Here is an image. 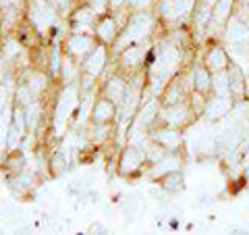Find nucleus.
Returning a JSON list of instances; mask_svg holds the SVG:
<instances>
[{"label": "nucleus", "instance_id": "34", "mask_svg": "<svg viewBox=\"0 0 249 235\" xmlns=\"http://www.w3.org/2000/svg\"><path fill=\"white\" fill-rule=\"evenodd\" d=\"M4 2H6V0H4ZM9 2H13V0H9Z\"/></svg>", "mask_w": 249, "mask_h": 235}, {"label": "nucleus", "instance_id": "5", "mask_svg": "<svg viewBox=\"0 0 249 235\" xmlns=\"http://www.w3.org/2000/svg\"><path fill=\"white\" fill-rule=\"evenodd\" d=\"M191 6L193 0H166L162 4V11H164L166 17H185L191 11Z\"/></svg>", "mask_w": 249, "mask_h": 235}, {"label": "nucleus", "instance_id": "21", "mask_svg": "<svg viewBox=\"0 0 249 235\" xmlns=\"http://www.w3.org/2000/svg\"><path fill=\"white\" fill-rule=\"evenodd\" d=\"M124 94V88H123V83L119 79H114L110 81V85H108V96H110L112 100H119L121 96Z\"/></svg>", "mask_w": 249, "mask_h": 235}, {"label": "nucleus", "instance_id": "18", "mask_svg": "<svg viewBox=\"0 0 249 235\" xmlns=\"http://www.w3.org/2000/svg\"><path fill=\"white\" fill-rule=\"evenodd\" d=\"M216 90L220 96H227L229 94V75L227 73H218L216 75Z\"/></svg>", "mask_w": 249, "mask_h": 235}, {"label": "nucleus", "instance_id": "14", "mask_svg": "<svg viewBox=\"0 0 249 235\" xmlns=\"http://www.w3.org/2000/svg\"><path fill=\"white\" fill-rule=\"evenodd\" d=\"M156 139L162 142L164 146H175V144H178V133L177 131H160V133H156Z\"/></svg>", "mask_w": 249, "mask_h": 235}, {"label": "nucleus", "instance_id": "12", "mask_svg": "<svg viewBox=\"0 0 249 235\" xmlns=\"http://www.w3.org/2000/svg\"><path fill=\"white\" fill-rule=\"evenodd\" d=\"M93 17H96V15H93V11H79L77 13V17H75V21H77V29L79 31H83V29H88V25H91L93 23Z\"/></svg>", "mask_w": 249, "mask_h": 235}, {"label": "nucleus", "instance_id": "6", "mask_svg": "<svg viewBox=\"0 0 249 235\" xmlns=\"http://www.w3.org/2000/svg\"><path fill=\"white\" fill-rule=\"evenodd\" d=\"M229 42L232 44V46H241L243 44L247 38H249V31H247V27L243 25V23H239V21H232L231 25H229Z\"/></svg>", "mask_w": 249, "mask_h": 235}, {"label": "nucleus", "instance_id": "17", "mask_svg": "<svg viewBox=\"0 0 249 235\" xmlns=\"http://www.w3.org/2000/svg\"><path fill=\"white\" fill-rule=\"evenodd\" d=\"M100 36H102V40L106 42H110L112 38H114V21H104L102 25H100Z\"/></svg>", "mask_w": 249, "mask_h": 235}, {"label": "nucleus", "instance_id": "1", "mask_svg": "<svg viewBox=\"0 0 249 235\" xmlns=\"http://www.w3.org/2000/svg\"><path fill=\"white\" fill-rule=\"evenodd\" d=\"M150 27H152V19L147 17V15H135L133 21H131V23H129V27H127V34L121 38L119 48H124V46L131 44V42L142 40L143 36H147Z\"/></svg>", "mask_w": 249, "mask_h": 235}, {"label": "nucleus", "instance_id": "29", "mask_svg": "<svg viewBox=\"0 0 249 235\" xmlns=\"http://www.w3.org/2000/svg\"><path fill=\"white\" fill-rule=\"evenodd\" d=\"M93 6L96 11H104V0H93Z\"/></svg>", "mask_w": 249, "mask_h": 235}, {"label": "nucleus", "instance_id": "35", "mask_svg": "<svg viewBox=\"0 0 249 235\" xmlns=\"http://www.w3.org/2000/svg\"><path fill=\"white\" fill-rule=\"evenodd\" d=\"M247 88H249V81H247Z\"/></svg>", "mask_w": 249, "mask_h": 235}, {"label": "nucleus", "instance_id": "4", "mask_svg": "<svg viewBox=\"0 0 249 235\" xmlns=\"http://www.w3.org/2000/svg\"><path fill=\"white\" fill-rule=\"evenodd\" d=\"M177 62H178V54L175 48H166L160 52V59L154 67V73H160V77H166L170 71L177 69Z\"/></svg>", "mask_w": 249, "mask_h": 235}, {"label": "nucleus", "instance_id": "24", "mask_svg": "<svg viewBox=\"0 0 249 235\" xmlns=\"http://www.w3.org/2000/svg\"><path fill=\"white\" fill-rule=\"evenodd\" d=\"M197 85H199L201 90H206L208 85H210V79H208V75H206L204 71H201V69L197 71Z\"/></svg>", "mask_w": 249, "mask_h": 235}, {"label": "nucleus", "instance_id": "26", "mask_svg": "<svg viewBox=\"0 0 249 235\" xmlns=\"http://www.w3.org/2000/svg\"><path fill=\"white\" fill-rule=\"evenodd\" d=\"M206 19H210L208 4H204V6H201V9H199V17H197V23H199V25H204V23H206Z\"/></svg>", "mask_w": 249, "mask_h": 235}, {"label": "nucleus", "instance_id": "9", "mask_svg": "<svg viewBox=\"0 0 249 235\" xmlns=\"http://www.w3.org/2000/svg\"><path fill=\"white\" fill-rule=\"evenodd\" d=\"M102 67H104V48H98L91 54V59L88 60V71H89V75H98L102 71Z\"/></svg>", "mask_w": 249, "mask_h": 235}, {"label": "nucleus", "instance_id": "7", "mask_svg": "<svg viewBox=\"0 0 249 235\" xmlns=\"http://www.w3.org/2000/svg\"><path fill=\"white\" fill-rule=\"evenodd\" d=\"M229 108H231L229 98L222 96V98H218V100H214V102L208 104V117H210V119H218V117H222L224 113L229 111Z\"/></svg>", "mask_w": 249, "mask_h": 235}, {"label": "nucleus", "instance_id": "19", "mask_svg": "<svg viewBox=\"0 0 249 235\" xmlns=\"http://www.w3.org/2000/svg\"><path fill=\"white\" fill-rule=\"evenodd\" d=\"M229 11H231V0H222V2L218 4L216 13H214V21H216V23L224 21V17H227V15H229Z\"/></svg>", "mask_w": 249, "mask_h": 235}, {"label": "nucleus", "instance_id": "2", "mask_svg": "<svg viewBox=\"0 0 249 235\" xmlns=\"http://www.w3.org/2000/svg\"><path fill=\"white\" fill-rule=\"evenodd\" d=\"M75 96H77L75 88H69L65 94H62V98H60V102H58V108H56V129L58 131L65 127L69 115L75 111Z\"/></svg>", "mask_w": 249, "mask_h": 235}, {"label": "nucleus", "instance_id": "30", "mask_svg": "<svg viewBox=\"0 0 249 235\" xmlns=\"http://www.w3.org/2000/svg\"><path fill=\"white\" fill-rule=\"evenodd\" d=\"M147 2H150V0H131V4L133 6H145Z\"/></svg>", "mask_w": 249, "mask_h": 235}, {"label": "nucleus", "instance_id": "25", "mask_svg": "<svg viewBox=\"0 0 249 235\" xmlns=\"http://www.w3.org/2000/svg\"><path fill=\"white\" fill-rule=\"evenodd\" d=\"M27 115H29V117H27V121H29L31 127H34V123H36V119H37V104H31Z\"/></svg>", "mask_w": 249, "mask_h": 235}, {"label": "nucleus", "instance_id": "28", "mask_svg": "<svg viewBox=\"0 0 249 235\" xmlns=\"http://www.w3.org/2000/svg\"><path fill=\"white\" fill-rule=\"evenodd\" d=\"M232 79H235V81H232V85H235V92H241V83H239V73L237 71L232 73Z\"/></svg>", "mask_w": 249, "mask_h": 235}, {"label": "nucleus", "instance_id": "33", "mask_svg": "<svg viewBox=\"0 0 249 235\" xmlns=\"http://www.w3.org/2000/svg\"><path fill=\"white\" fill-rule=\"evenodd\" d=\"M208 2H214V0H208Z\"/></svg>", "mask_w": 249, "mask_h": 235}, {"label": "nucleus", "instance_id": "10", "mask_svg": "<svg viewBox=\"0 0 249 235\" xmlns=\"http://www.w3.org/2000/svg\"><path fill=\"white\" fill-rule=\"evenodd\" d=\"M69 46H71V50L75 54H83L85 50L91 48V40H89V38H83V36H75V38H71Z\"/></svg>", "mask_w": 249, "mask_h": 235}, {"label": "nucleus", "instance_id": "32", "mask_svg": "<svg viewBox=\"0 0 249 235\" xmlns=\"http://www.w3.org/2000/svg\"><path fill=\"white\" fill-rule=\"evenodd\" d=\"M121 2H123V0H112V6H119Z\"/></svg>", "mask_w": 249, "mask_h": 235}, {"label": "nucleus", "instance_id": "31", "mask_svg": "<svg viewBox=\"0 0 249 235\" xmlns=\"http://www.w3.org/2000/svg\"><path fill=\"white\" fill-rule=\"evenodd\" d=\"M56 4L60 6V9H67V4H69V0H56Z\"/></svg>", "mask_w": 249, "mask_h": 235}, {"label": "nucleus", "instance_id": "20", "mask_svg": "<svg viewBox=\"0 0 249 235\" xmlns=\"http://www.w3.org/2000/svg\"><path fill=\"white\" fill-rule=\"evenodd\" d=\"M208 65L212 69H220L224 65V52L222 50H214L212 54L208 57Z\"/></svg>", "mask_w": 249, "mask_h": 235}, {"label": "nucleus", "instance_id": "11", "mask_svg": "<svg viewBox=\"0 0 249 235\" xmlns=\"http://www.w3.org/2000/svg\"><path fill=\"white\" fill-rule=\"evenodd\" d=\"M21 133H23V115L17 113V117H15V125L11 127V137H9V146H11V148L17 146Z\"/></svg>", "mask_w": 249, "mask_h": 235}, {"label": "nucleus", "instance_id": "8", "mask_svg": "<svg viewBox=\"0 0 249 235\" xmlns=\"http://www.w3.org/2000/svg\"><path fill=\"white\" fill-rule=\"evenodd\" d=\"M142 160H143V154L139 152L137 148H129L123 158V171H133Z\"/></svg>", "mask_w": 249, "mask_h": 235}, {"label": "nucleus", "instance_id": "13", "mask_svg": "<svg viewBox=\"0 0 249 235\" xmlns=\"http://www.w3.org/2000/svg\"><path fill=\"white\" fill-rule=\"evenodd\" d=\"M135 102H137V85H133L129 92H127V104L123 106V115H124V119L133 113V106H135Z\"/></svg>", "mask_w": 249, "mask_h": 235}, {"label": "nucleus", "instance_id": "27", "mask_svg": "<svg viewBox=\"0 0 249 235\" xmlns=\"http://www.w3.org/2000/svg\"><path fill=\"white\" fill-rule=\"evenodd\" d=\"M65 77H67V79H71V77H73V67H71V62H65Z\"/></svg>", "mask_w": 249, "mask_h": 235}, {"label": "nucleus", "instance_id": "16", "mask_svg": "<svg viewBox=\"0 0 249 235\" xmlns=\"http://www.w3.org/2000/svg\"><path fill=\"white\" fill-rule=\"evenodd\" d=\"M93 115H96L98 121H106V119H110V117H112V106L108 102H100L96 106V113H93Z\"/></svg>", "mask_w": 249, "mask_h": 235}, {"label": "nucleus", "instance_id": "23", "mask_svg": "<svg viewBox=\"0 0 249 235\" xmlns=\"http://www.w3.org/2000/svg\"><path fill=\"white\" fill-rule=\"evenodd\" d=\"M29 88H31V92L34 94H40V90L44 88V77H34V79H31V83H29Z\"/></svg>", "mask_w": 249, "mask_h": 235}, {"label": "nucleus", "instance_id": "15", "mask_svg": "<svg viewBox=\"0 0 249 235\" xmlns=\"http://www.w3.org/2000/svg\"><path fill=\"white\" fill-rule=\"evenodd\" d=\"M166 119H168L170 123H175V125L183 123V121L187 119V108L178 106V108H175V111H166Z\"/></svg>", "mask_w": 249, "mask_h": 235}, {"label": "nucleus", "instance_id": "22", "mask_svg": "<svg viewBox=\"0 0 249 235\" xmlns=\"http://www.w3.org/2000/svg\"><path fill=\"white\" fill-rule=\"evenodd\" d=\"M142 54H143V48H133V50H127L124 52V60L129 62V65H135V62L142 59Z\"/></svg>", "mask_w": 249, "mask_h": 235}, {"label": "nucleus", "instance_id": "3", "mask_svg": "<svg viewBox=\"0 0 249 235\" xmlns=\"http://www.w3.org/2000/svg\"><path fill=\"white\" fill-rule=\"evenodd\" d=\"M31 19H34L36 25L44 31V29H48L54 23V11L44 2V0H37L36 6H34V11H31Z\"/></svg>", "mask_w": 249, "mask_h": 235}]
</instances>
